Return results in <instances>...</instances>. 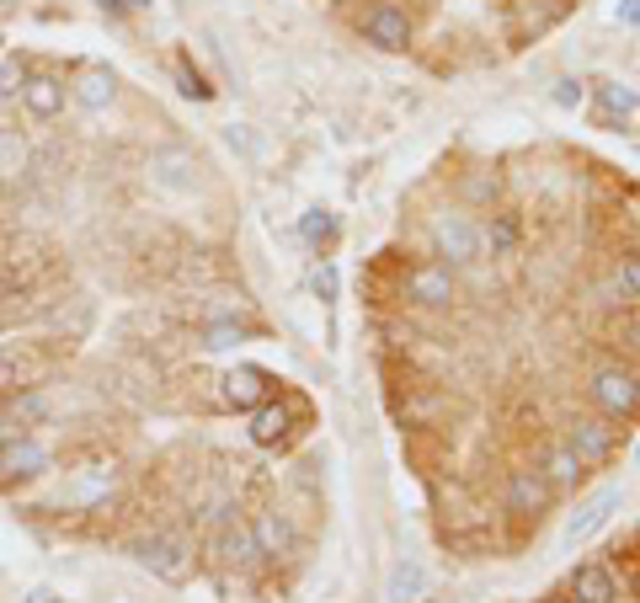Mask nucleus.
I'll return each mask as SVG.
<instances>
[{"label": "nucleus", "instance_id": "9", "mask_svg": "<svg viewBox=\"0 0 640 603\" xmlns=\"http://www.w3.org/2000/svg\"><path fill=\"white\" fill-rule=\"evenodd\" d=\"M267 396H273V379L251 363H236L230 374H219V406L225 411H256Z\"/></svg>", "mask_w": 640, "mask_h": 603}, {"label": "nucleus", "instance_id": "38", "mask_svg": "<svg viewBox=\"0 0 640 603\" xmlns=\"http://www.w3.org/2000/svg\"><path fill=\"white\" fill-rule=\"evenodd\" d=\"M102 11H107V16H123L128 5H123V0H102Z\"/></svg>", "mask_w": 640, "mask_h": 603}, {"label": "nucleus", "instance_id": "25", "mask_svg": "<svg viewBox=\"0 0 640 603\" xmlns=\"http://www.w3.org/2000/svg\"><path fill=\"white\" fill-rule=\"evenodd\" d=\"M614 288L625 294V305H636L640 310V246L619 257V268H614Z\"/></svg>", "mask_w": 640, "mask_h": 603}, {"label": "nucleus", "instance_id": "29", "mask_svg": "<svg viewBox=\"0 0 640 603\" xmlns=\"http://www.w3.org/2000/svg\"><path fill=\"white\" fill-rule=\"evenodd\" d=\"M465 198L476 203V208H491V203H496V177H491V171H476V177H465Z\"/></svg>", "mask_w": 640, "mask_h": 603}, {"label": "nucleus", "instance_id": "28", "mask_svg": "<svg viewBox=\"0 0 640 603\" xmlns=\"http://www.w3.org/2000/svg\"><path fill=\"white\" fill-rule=\"evenodd\" d=\"M43 417H48V396H43V390H27V396H16V406H11V422H16V428L43 422Z\"/></svg>", "mask_w": 640, "mask_h": 603}, {"label": "nucleus", "instance_id": "41", "mask_svg": "<svg viewBox=\"0 0 640 603\" xmlns=\"http://www.w3.org/2000/svg\"><path fill=\"white\" fill-rule=\"evenodd\" d=\"M636 561H640V545H636Z\"/></svg>", "mask_w": 640, "mask_h": 603}, {"label": "nucleus", "instance_id": "23", "mask_svg": "<svg viewBox=\"0 0 640 603\" xmlns=\"http://www.w3.org/2000/svg\"><path fill=\"white\" fill-rule=\"evenodd\" d=\"M598 102H603V123H614V113L619 118H630L640 102H636V91L630 86H619V81H598Z\"/></svg>", "mask_w": 640, "mask_h": 603}, {"label": "nucleus", "instance_id": "10", "mask_svg": "<svg viewBox=\"0 0 640 603\" xmlns=\"http://www.w3.org/2000/svg\"><path fill=\"white\" fill-rule=\"evenodd\" d=\"M43 470H48V448H43L33 433H16V439L0 448V486L38 481Z\"/></svg>", "mask_w": 640, "mask_h": 603}, {"label": "nucleus", "instance_id": "27", "mask_svg": "<svg viewBox=\"0 0 640 603\" xmlns=\"http://www.w3.org/2000/svg\"><path fill=\"white\" fill-rule=\"evenodd\" d=\"M236 342H245V326H236V321L203 326V348H208V353H225V348H236Z\"/></svg>", "mask_w": 640, "mask_h": 603}, {"label": "nucleus", "instance_id": "14", "mask_svg": "<svg viewBox=\"0 0 640 603\" xmlns=\"http://www.w3.org/2000/svg\"><path fill=\"white\" fill-rule=\"evenodd\" d=\"M214 556L219 566H236V571H251V566L262 561V550H256V539H251V523H240L236 513L219 523V534H214Z\"/></svg>", "mask_w": 640, "mask_h": 603}, {"label": "nucleus", "instance_id": "5", "mask_svg": "<svg viewBox=\"0 0 640 603\" xmlns=\"http://www.w3.org/2000/svg\"><path fill=\"white\" fill-rule=\"evenodd\" d=\"M550 502H556V486L545 481V470H539V465H513V470H507L502 508H507L518 523H539L545 513H550Z\"/></svg>", "mask_w": 640, "mask_h": 603}, {"label": "nucleus", "instance_id": "11", "mask_svg": "<svg viewBox=\"0 0 640 603\" xmlns=\"http://www.w3.org/2000/svg\"><path fill=\"white\" fill-rule=\"evenodd\" d=\"M539 470H545V481L556 486V497H576L582 486H587V465H582V454L571 448L565 439H550L545 443V454H539Z\"/></svg>", "mask_w": 640, "mask_h": 603}, {"label": "nucleus", "instance_id": "3", "mask_svg": "<svg viewBox=\"0 0 640 603\" xmlns=\"http://www.w3.org/2000/svg\"><path fill=\"white\" fill-rule=\"evenodd\" d=\"M560 439H565L571 448H576V454H582V465H587V470H598V465H608V459L619 454V443H625V428H619V422H608L603 411H571Z\"/></svg>", "mask_w": 640, "mask_h": 603}, {"label": "nucleus", "instance_id": "20", "mask_svg": "<svg viewBox=\"0 0 640 603\" xmlns=\"http://www.w3.org/2000/svg\"><path fill=\"white\" fill-rule=\"evenodd\" d=\"M113 96H118V76H113V70H102V65H85V70H80V81H76L80 107L102 113V107H113Z\"/></svg>", "mask_w": 640, "mask_h": 603}, {"label": "nucleus", "instance_id": "17", "mask_svg": "<svg viewBox=\"0 0 640 603\" xmlns=\"http://www.w3.org/2000/svg\"><path fill=\"white\" fill-rule=\"evenodd\" d=\"M571 603H619V582L603 561H582L571 571Z\"/></svg>", "mask_w": 640, "mask_h": 603}, {"label": "nucleus", "instance_id": "8", "mask_svg": "<svg viewBox=\"0 0 640 603\" xmlns=\"http://www.w3.org/2000/svg\"><path fill=\"white\" fill-rule=\"evenodd\" d=\"M294 422H305V401L299 396H267V401L251 411V443L256 448H283L294 439Z\"/></svg>", "mask_w": 640, "mask_h": 603}, {"label": "nucleus", "instance_id": "33", "mask_svg": "<svg viewBox=\"0 0 640 603\" xmlns=\"http://www.w3.org/2000/svg\"><path fill=\"white\" fill-rule=\"evenodd\" d=\"M582 96H587V91H582V81H571V76H565V81H556V107H582Z\"/></svg>", "mask_w": 640, "mask_h": 603}, {"label": "nucleus", "instance_id": "22", "mask_svg": "<svg viewBox=\"0 0 640 603\" xmlns=\"http://www.w3.org/2000/svg\"><path fill=\"white\" fill-rule=\"evenodd\" d=\"M27 161H33L27 139H22L16 128H5V134H0V177H5V182H11V177H22V171H27Z\"/></svg>", "mask_w": 640, "mask_h": 603}, {"label": "nucleus", "instance_id": "35", "mask_svg": "<svg viewBox=\"0 0 640 603\" xmlns=\"http://www.w3.org/2000/svg\"><path fill=\"white\" fill-rule=\"evenodd\" d=\"M225 139H230V150H240V156H256V145H251V134H245V128H230Z\"/></svg>", "mask_w": 640, "mask_h": 603}, {"label": "nucleus", "instance_id": "36", "mask_svg": "<svg viewBox=\"0 0 640 603\" xmlns=\"http://www.w3.org/2000/svg\"><path fill=\"white\" fill-rule=\"evenodd\" d=\"M619 22H630V27H640V0H619Z\"/></svg>", "mask_w": 640, "mask_h": 603}, {"label": "nucleus", "instance_id": "40", "mask_svg": "<svg viewBox=\"0 0 640 603\" xmlns=\"http://www.w3.org/2000/svg\"><path fill=\"white\" fill-rule=\"evenodd\" d=\"M16 11V0H0V16H11Z\"/></svg>", "mask_w": 640, "mask_h": 603}, {"label": "nucleus", "instance_id": "37", "mask_svg": "<svg viewBox=\"0 0 640 603\" xmlns=\"http://www.w3.org/2000/svg\"><path fill=\"white\" fill-rule=\"evenodd\" d=\"M27 603H54V593H48V588H33V593H27Z\"/></svg>", "mask_w": 640, "mask_h": 603}, {"label": "nucleus", "instance_id": "6", "mask_svg": "<svg viewBox=\"0 0 640 603\" xmlns=\"http://www.w3.org/2000/svg\"><path fill=\"white\" fill-rule=\"evenodd\" d=\"M454 294H459V278H454L448 262H416V268L400 273V299H411L422 310H448Z\"/></svg>", "mask_w": 640, "mask_h": 603}, {"label": "nucleus", "instance_id": "39", "mask_svg": "<svg viewBox=\"0 0 640 603\" xmlns=\"http://www.w3.org/2000/svg\"><path fill=\"white\" fill-rule=\"evenodd\" d=\"M123 5H128V11H145V5H150V0H123Z\"/></svg>", "mask_w": 640, "mask_h": 603}, {"label": "nucleus", "instance_id": "32", "mask_svg": "<svg viewBox=\"0 0 640 603\" xmlns=\"http://www.w3.org/2000/svg\"><path fill=\"white\" fill-rule=\"evenodd\" d=\"M310 288H316L320 305H331V299H336V288H342V283H336V268H331V262H320L316 278H310Z\"/></svg>", "mask_w": 640, "mask_h": 603}, {"label": "nucleus", "instance_id": "13", "mask_svg": "<svg viewBox=\"0 0 640 603\" xmlns=\"http://www.w3.org/2000/svg\"><path fill=\"white\" fill-rule=\"evenodd\" d=\"M150 182L165 187V193H187V187L198 182V156L182 150V145H165V150L150 156Z\"/></svg>", "mask_w": 640, "mask_h": 603}, {"label": "nucleus", "instance_id": "19", "mask_svg": "<svg viewBox=\"0 0 640 603\" xmlns=\"http://www.w3.org/2000/svg\"><path fill=\"white\" fill-rule=\"evenodd\" d=\"M22 102H27L33 118H59V113H65V81H59V76H27Z\"/></svg>", "mask_w": 640, "mask_h": 603}, {"label": "nucleus", "instance_id": "4", "mask_svg": "<svg viewBox=\"0 0 640 603\" xmlns=\"http://www.w3.org/2000/svg\"><path fill=\"white\" fill-rule=\"evenodd\" d=\"M134 561L145 566L150 577H160V582H187L198 556H193V539H182V534H165V528H156V534L134 539Z\"/></svg>", "mask_w": 640, "mask_h": 603}, {"label": "nucleus", "instance_id": "7", "mask_svg": "<svg viewBox=\"0 0 640 603\" xmlns=\"http://www.w3.org/2000/svg\"><path fill=\"white\" fill-rule=\"evenodd\" d=\"M358 33H363V43H374L379 54H405V48H411V16L400 11L396 0H374L358 16Z\"/></svg>", "mask_w": 640, "mask_h": 603}, {"label": "nucleus", "instance_id": "30", "mask_svg": "<svg viewBox=\"0 0 640 603\" xmlns=\"http://www.w3.org/2000/svg\"><path fill=\"white\" fill-rule=\"evenodd\" d=\"M176 86H182V96H193V102H208V96H214V86L203 81V76L193 70V65H187V59L176 65Z\"/></svg>", "mask_w": 640, "mask_h": 603}, {"label": "nucleus", "instance_id": "1", "mask_svg": "<svg viewBox=\"0 0 640 603\" xmlns=\"http://www.w3.org/2000/svg\"><path fill=\"white\" fill-rule=\"evenodd\" d=\"M427 241H433V251H438L454 273H459V268H476V262H485L480 225H476V214H470V208H443V214H433Z\"/></svg>", "mask_w": 640, "mask_h": 603}, {"label": "nucleus", "instance_id": "18", "mask_svg": "<svg viewBox=\"0 0 640 603\" xmlns=\"http://www.w3.org/2000/svg\"><path fill=\"white\" fill-rule=\"evenodd\" d=\"M480 246H485V257H518L523 219L518 214H507V208H496V214L480 225Z\"/></svg>", "mask_w": 640, "mask_h": 603}, {"label": "nucleus", "instance_id": "24", "mask_svg": "<svg viewBox=\"0 0 640 603\" xmlns=\"http://www.w3.org/2000/svg\"><path fill=\"white\" fill-rule=\"evenodd\" d=\"M299 236H305L310 246H331V241H336V214H331V208H305Z\"/></svg>", "mask_w": 640, "mask_h": 603}, {"label": "nucleus", "instance_id": "21", "mask_svg": "<svg viewBox=\"0 0 640 603\" xmlns=\"http://www.w3.org/2000/svg\"><path fill=\"white\" fill-rule=\"evenodd\" d=\"M422 588H427V566H422V561H396L385 599H390V603H416V599H422Z\"/></svg>", "mask_w": 640, "mask_h": 603}, {"label": "nucleus", "instance_id": "31", "mask_svg": "<svg viewBox=\"0 0 640 603\" xmlns=\"http://www.w3.org/2000/svg\"><path fill=\"white\" fill-rule=\"evenodd\" d=\"M27 86V65L22 59H0V96H22Z\"/></svg>", "mask_w": 640, "mask_h": 603}, {"label": "nucleus", "instance_id": "34", "mask_svg": "<svg viewBox=\"0 0 640 603\" xmlns=\"http://www.w3.org/2000/svg\"><path fill=\"white\" fill-rule=\"evenodd\" d=\"M619 342H625V348H630V353H636V359H640V310H636V316H625V321H619Z\"/></svg>", "mask_w": 640, "mask_h": 603}, {"label": "nucleus", "instance_id": "2", "mask_svg": "<svg viewBox=\"0 0 640 603\" xmlns=\"http://www.w3.org/2000/svg\"><path fill=\"white\" fill-rule=\"evenodd\" d=\"M587 396L608 422H636L640 417V374L630 363H598L587 379Z\"/></svg>", "mask_w": 640, "mask_h": 603}, {"label": "nucleus", "instance_id": "15", "mask_svg": "<svg viewBox=\"0 0 640 603\" xmlns=\"http://www.w3.org/2000/svg\"><path fill=\"white\" fill-rule=\"evenodd\" d=\"M113 486H118V470L113 465H80L76 481L65 486V508H102L107 497H113Z\"/></svg>", "mask_w": 640, "mask_h": 603}, {"label": "nucleus", "instance_id": "26", "mask_svg": "<svg viewBox=\"0 0 640 603\" xmlns=\"http://www.w3.org/2000/svg\"><path fill=\"white\" fill-rule=\"evenodd\" d=\"M556 16H560V5H518V22H513V38H528V33L539 38V33H545V27H550Z\"/></svg>", "mask_w": 640, "mask_h": 603}, {"label": "nucleus", "instance_id": "12", "mask_svg": "<svg viewBox=\"0 0 640 603\" xmlns=\"http://www.w3.org/2000/svg\"><path fill=\"white\" fill-rule=\"evenodd\" d=\"M619 502H625V497H619V486H603L598 497H587V502L571 513V523H565V545H587L603 523L619 513Z\"/></svg>", "mask_w": 640, "mask_h": 603}, {"label": "nucleus", "instance_id": "16", "mask_svg": "<svg viewBox=\"0 0 640 603\" xmlns=\"http://www.w3.org/2000/svg\"><path fill=\"white\" fill-rule=\"evenodd\" d=\"M251 539H256V550H262V561H283V556H294V545H299V534H294V523L288 513H256L251 519Z\"/></svg>", "mask_w": 640, "mask_h": 603}]
</instances>
